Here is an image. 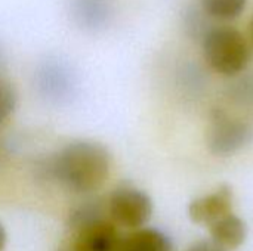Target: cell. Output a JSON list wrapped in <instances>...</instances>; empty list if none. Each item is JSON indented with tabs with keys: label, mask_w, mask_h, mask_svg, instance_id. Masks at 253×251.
<instances>
[{
	"label": "cell",
	"mask_w": 253,
	"mask_h": 251,
	"mask_svg": "<svg viewBox=\"0 0 253 251\" xmlns=\"http://www.w3.org/2000/svg\"><path fill=\"white\" fill-rule=\"evenodd\" d=\"M249 37H251V44H252L253 47V18L252 21H251V24H249Z\"/></svg>",
	"instance_id": "cell-17"
},
{
	"label": "cell",
	"mask_w": 253,
	"mask_h": 251,
	"mask_svg": "<svg viewBox=\"0 0 253 251\" xmlns=\"http://www.w3.org/2000/svg\"><path fill=\"white\" fill-rule=\"evenodd\" d=\"M37 92L49 102L64 104L76 92V75L71 67L58 58H47L36 70Z\"/></svg>",
	"instance_id": "cell-6"
},
{
	"label": "cell",
	"mask_w": 253,
	"mask_h": 251,
	"mask_svg": "<svg viewBox=\"0 0 253 251\" xmlns=\"http://www.w3.org/2000/svg\"><path fill=\"white\" fill-rule=\"evenodd\" d=\"M233 98L242 105L253 109V77H243L233 87Z\"/></svg>",
	"instance_id": "cell-14"
},
{
	"label": "cell",
	"mask_w": 253,
	"mask_h": 251,
	"mask_svg": "<svg viewBox=\"0 0 253 251\" xmlns=\"http://www.w3.org/2000/svg\"><path fill=\"white\" fill-rule=\"evenodd\" d=\"M58 251H74V250H71L70 247H67V246H65V247H62V249H59V250H58Z\"/></svg>",
	"instance_id": "cell-18"
},
{
	"label": "cell",
	"mask_w": 253,
	"mask_h": 251,
	"mask_svg": "<svg viewBox=\"0 0 253 251\" xmlns=\"http://www.w3.org/2000/svg\"><path fill=\"white\" fill-rule=\"evenodd\" d=\"M208 228L211 234V241L227 251L239 249L248 237L246 222L234 213L221 217Z\"/></svg>",
	"instance_id": "cell-9"
},
{
	"label": "cell",
	"mask_w": 253,
	"mask_h": 251,
	"mask_svg": "<svg viewBox=\"0 0 253 251\" xmlns=\"http://www.w3.org/2000/svg\"><path fill=\"white\" fill-rule=\"evenodd\" d=\"M187 251H227L224 250L222 247H219L218 244H215L213 241L211 240H202V241H197L194 244L190 246V249Z\"/></svg>",
	"instance_id": "cell-15"
},
{
	"label": "cell",
	"mask_w": 253,
	"mask_h": 251,
	"mask_svg": "<svg viewBox=\"0 0 253 251\" xmlns=\"http://www.w3.org/2000/svg\"><path fill=\"white\" fill-rule=\"evenodd\" d=\"M16 107V92L12 83L0 74V124L13 112Z\"/></svg>",
	"instance_id": "cell-13"
},
{
	"label": "cell",
	"mask_w": 253,
	"mask_h": 251,
	"mask_svg": "<svg viewBox=\"0 0 253 251\" xmlns=\"http://www.w3.org/2000/svg\"><path fill=\"white\" fill-rule=\"evenodd\" d=\"M202 49L208 65L225 77L242 74L252 56L246 37L234 27L216 24L203 38Z\"/></svg>",
	"instance_id": "cell-3"
},
{
	"label": "cell",
	"mask_w": 253,
	"mask_h": 251,
	"mask_svg": "<svg viewBox=\"0 0 253 251\" xmlns=\"http://www.w3.org/2000/svg\"><path fill=\"white\" fill-rule=\"evenodd\" d=\"M253 141V124L224 108H215L206 132V143L212 154L227 157L246 148Z\"/></svg>",
	"instance_id": "cell-4"
},
{
	"label": "cell",
	"mask_w": 253,
	"mask_h": 251,
	"mask_svg": "<svg viewBox=\"0 0 253 251\" xmlns=\"http://www.w3.org/2000/svg\"><path fill=\"white\" fill-rule=\"evenodd\" d=\"M184 30L187 36L194 41H203L206 34L216 25L200 4H191L184 12Z\"/></svg>",
	"instance_id": "cell-11"
},
{
	"label": "cell",
	"mask_w": 253,
	"mask_h": 251,
	"mask_svg": "<svg viewBox=\"0 0 253 251\" xmlns=\"http://www.w3.org/2000/svg\"><path fill=\"white\" fill-rule=\"evenodd\" d=\"M4 246H6V231H4L3 225L0 223V251L4 249Z\"/></svg>",
	"instance_id": "cell-16"
},
{
	"label": "cell",
	"mask_w": 253,
	"mask_h": 251,
	"mask_svg": "<svg viewBox=\"0 0 253 251\" xmlns=\"http://www.w3.org/2000/svg\"><path fill=\"white\" fill-rule=\"evenodd\" d=\"M67 234L65 246L74 251H120L123 241L101 198L86 200L70 213Z\"/></svg>",
	"instance_id": "cell-2"
},
{
	"label": "cell",
	"mask_w": 253,
	"mask_h": 251,
	"mask_svg": "<svg viewBox=\"0 0 253 251\" xmlns=\"http://www.w3.org/2000/svg\"><path fill=\"white\" fill-rule=\"evenodd\" d=\"M230 213H233V189L228 185H221L212 194L199 197L188 206V216L197 225L211 226Z\"/></svg>",
	"instance_id": "cell-7"
},
{
	"label": "cell",
	"mask_w": 253,
	"mask_h": 251,
	"mask_svg": "<svg viewBox=\"0 0 253 251\" xmlns=\"http://www.w3.org/2000/svg\"><path fill=\"white\" fill-rule=\"evenodd\" d=\"M248 0H200L203 10L215 21H231L239 18Z\"/></svg>",
	"instance_id": "cell-12"
},
{
	"label": "cell",
	"mask_w": 253,
	"mask_h": 251,
	"mask_svg": "<svg viewBox=\"0 0 253 251\" xmlns=\"http://www.w3.org/2000/svg\"><path fill=\"white\" fill-rule=\"evenodd\" d=\"M111 169L108 149L93 141H74L61 148L46 166L47 175L74 194L98 191Z\"/></svg>",
	"instance_id": "cell-1"
},
{
	"label": "cell",
	"mask_w": 253,
	"mask_h": 251,
	"mask_svg": "<svg viewBox=\"0 0 253 251\" xmlns=\"http://www.w3.org/2000/svg\"><path fill=\"white\" fill-rule=\"evenodd\" d=\"M70 16L77 27L86 31H101L113 16L110 0H70Z\"/></svg>",
	"instance_id": "cell-8"
},
{
	"label": "cell",
	"mask_w": 253,
	"mask_h": 251,
	"mask_svg": "<svg viewBox=\"0 0 253 251\" xmlns=\"http://www.w3.org/2000/svg\"><path fill=\"white\" fill-rule=\"evenodd\" d=\"M120 251H173V244L162 231L141 228L123 237Z\"/></svg>",
	"instance_id": "cell-10"
},
{
	"label": "cell",
	"mask_w": 253,
	"mask_h": 251,
	"mask_svg": "<svg viewBox=\"0 0 253 251\" xmlns=\"http://www.w3.org/2000/svg\"><path fill=\"white\" fill-rule=\"evenodd\" d=\"M107 210L116 226L141 229L153 215V201L147 192L135 186H119L107 201Z\"/></svg>",
	"instance_id": "cell-5"
}]
</instances>
